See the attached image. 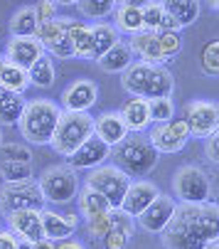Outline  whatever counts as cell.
<instances>
[{
	"instance_id": "e575fe53",
	"label": "cell",
	"mask_w": 219,
	"mask_h": 249,
	"mask_svg": "<svg viewBox=\"0 0 219 249\" xmlns=\"http://www.w3.org/2000/svg\"><path fill=\"white\" fill-rule=\"evenodd\" d=\"M148 114H151V126L175 119V101H172V96L148 99Z\"/></svg>"
},
{
	"instance_id": "1f68e13d",
	"label": "cell",
	"mask_w": 219,
	"mask_h": 249,
	"mask_svg": "<svg viewBox=\"0 0 219 249\" xmlns=\"http://www.w3.org/2000/svg\"><path fill=\"white\" fill-rule=\"evenodd\" d=\"M34 170L30 160H0V180L3 183H22L32 180Z\"/></svg>"
},
{
	"instance_id": "74e56055",
	"label": "cell",
	"mask_w": 219,
	"mask_h": 249,
	"mask_svg": "<svg viewBox=\"0 0 219 249\" xmlns=\"http://www.w3.org/2000/svg\"><path fill=\"white\" fill-rule=\"evenodd\" d=\"M108 227H111V217H108V212H103V215H94V217L86 220V234H89V239L101 242V237L108 232Z\"/></svg>"
},
{
	"instance_id": "7402d4cb",
	"label": "cell",
	"mask_w": 219,
	"mask_h": 249,
	"mask_svg": "<svg viewBox=\"0 0 219 249\" xmlns=\"http://www.w3.org/2000/svg\"><path fill=\"white\" fill-rule=\"evenodd\" d=\"M158 3H160L163 13L170 15L180 25V30L195 25L200 13H202V3H200V0H158Z\"/></svg>"
},
{
	"instance_id": "d6986e66",
	"label": "cell",
	"mask_w": 219,
	"mask_h": 249,
	"mask_svg": "<svg viewBox=\"0 0 219 249\" xmlns=\"http://www.w3.org/2000/svg\"><path fill=\"white\" fill-rule=\"evenodd\" d=\"M128 133H131V131H128V126L123 124V119H121L118 111H103V114H99V116L94 119V136H99L103 143H108L111 148L118 146Z\"/></svg>"
},
{
	"instance_id": "7a4b0ae2",
	"label": "cell",
	"mask_w": 219,
	"mask_h": 249,
	"mask_svg": "<svg viewBox=\"0 0 219 249\" xmlns=\"http://www.w3.org/2000/svg\"><path fill=\"white\" fill-rule=\"evenodd\" d=\"M121 87L128 91V96L160 99V96H172L175 77L165 64H148L133 59L121 72Z\"/></svg>"
},
{
	"instance_id": "f1b7e54d",
	"label": "cell",
	"mask_w": 219,
	"mask_h": 249,
	"mask_svg": "<svg viewBox=\"0 0 219 249\" xmlns=\"http://www.w3.org/2000/svg\"><path fill=\"white\" fill-rule=\"evenodd\" d=\"M0 87H5L15 94H25L32 84H30V77H27V69L13 64V62H3L0 64Z\"/></svg>"
},
{
	"instance_id": "2e32d148",
	"label": "cell",
	"mask_w": 219,
	"mask_h": 249,
	"mask_svg": "<svg viewBox=\"0 0 219 249\" xmlns=\"http://www.w3.org/2000/svg\"><path fill=\"white\" fill-rule=\"evenodd\" d=\"M42 54H45L42 42L32 35V37H10L8 45H5V54H3V57H5L8 62L22 67V69H30Z\"/></svg>"
},
{
	"instance_id": "9a60e30c",
	"label": "cell",
	"mask_w": 219,
	"mask_h": 249,
	"mask_svg": "<svg viewBox=\"0 0 219 249\" xmlns=\"http://www.w3.org/2000/svg\"><path fill=\"white\" fill-rule=\"evenodd\" d=\"M40 220H42V234L45 239L59 242L67 237H74L79 227V215L77 212H57V210H40Z\"/></svg>"
},
{
	"instance_id": "52a82bcc",
	"label": "cell",
	"mask_w": 219,
	"mask_h": 249,
	"mask_svg": "<svg viewBox=\"0 0 219 249\" xmlns=\"http://www.w3.org/2000/svg\"><path fill=\"white\" fill-rule=\"evenodd\" d=\"M172 195L180 202H209L212 200V180L204 168L200 165H182L172 175Z\"/></svg>"
},
{
	"instance_id": "603a6c76",
	"label": "cell",
	"mask_w": 219,
	"mask_h": 249,
	"mask_svg": "<svg viewBox=\"0 0 219 249\" xmlns=\"http://www.w3.org/2000/svg\"><path fill=\"white\" fill-rule=\"evenodd\" d=\"M133 59H135V57H133L128 42H126V40H118L111 50H106V52L96 59V64H99L101 72H106V74H121Z\"/></svg>"
},
{
	"instance_id": "ffe728a7",
	"label": "cell",
	"mask_w": 219,
	"mask_h": 249,
	"mask_svg": "<svg viewBox=\"0 0 219 249\" xmlns=\"http://www.w3.org/2000/svg\"><path fill=\"white\" fill-rule=\"evenodd\" d=\"M128 47L133 52V57L138 62H148V64H165L160 45H158V35L153 30H140L135 35H131Z\"/></svg>"
},
{
	"instance_id": "6da1fadb",
	"label": "cell",
	"mask_w": 219,
	"mask_h": 249,
	"mask_svg": "<svg viewBox=\"0 0 219 249\" xmlns=\"http://www.w3.org/2000/svg\"><path fill=\"white\" fill-rule=\"evenodd\" d=\"M219 234L217 202H177L175 215L160 232L165 249H202Z\"/></svg>"
},
{
	"instance_id": "83f0119b",
	"label": "cell",
	"mask_w": 219,
	"mask_h": 249,
	"mask_svg": "<svg viewBox=\"0 0 219 249\" xmlns=\"http://www.w3.org/2000/svg\"><path fill=\"white\" fill-rule=\"evenodd\" d=\"M67 35L74 47V57L77 59H91V25L71 20V25L67 27Z\"/></svg>"
},
{
	"instance_id": "bcb514c9",
	"label": "cell",
	"mask_w": 219,
	"mask_h": 249,
	"mask_svg": "<svg viewBox=\"0 0 219 249\" xmlns=\"http://www.w3.org/2000/svg\"><path fill=\"white\" fill-rule=\"evenodd\" d=\"M158 30H175V32H180V25L170 18V15H165L163 13V18H160V25H158Z\"/></svg>"
},
{
	"instance_id": "8d00e7d4",
	"label": "cell",
	"mask_w": 219,
	"mask_h": 249,
	"mask_svg": "<svg viewBox=\"0 0 219 249\" xmlns=\"http://www.w3.org/2000/svg\"><path fill=\"white\" fill-rule=\"evenodd\" d=\"M200 67H202V72L207 77H212V79L219 74V40L217 37H212L202 47V52H200Z\"/></svg>"
},
{
	"instance_id": "b9f144b4",
	"label": "cell",
	"mask_w": 219,
	"mask_h": 249,
	"mask_svg": "<svg viewBox=\"0 0 219 249\" xmlns=\"http://www.w3.org/2000/svg\"><path fill=\"white\" fill-rule=\"evenodd\" d=\"M32 10H34V18H37V22H50V20H54L59 13V5L57 3H52V0H37V3L32 5Z\"/></svg>"
},
{
	"instance_id": "f6af8a7d",
	"label": "cell",
	"mask_w": 219,
	"mask_h": 249,
	"mask_svg": "<svg viewBox=\"0 0 219 249\" xmlns=\"http://www.w3.org/2000/svg\"><path fill=\"white\" fill-rule=\"evenodd\" d=\"M52 249H86L79 239H71V237H67V239H59V242H54V247Z\"/></svg>"
},
{
	"instance_id": "4316f807",
	"label": "cell",
	"mask_w": 219,
	"mask_h": 249,
	"mask_svg": "<svg viewBox=\"0 0 219 249\" xmlns=\"http://www.w3.org/2000/svg\"><path fill=\"white\" fill-rule=\"evenodd\" d=\"M111 18H114V27L121 32V35H135V32H140V30H145L143 27V15H140V8H131V5H116V10L111 13Z\"/></svg>"
},
{
	"instance_id": "681fc988",
	"label": "cell",
	"mask_w": 219,
	"mask_h": 249,
	"mask_svg": "<svg viewBox=\"0 0 219 249\" xmlns=\"http://www.w3.org/2000/svg\"><path fill=\"white\" fill-rule=\"evenodd\" d=\"M17 249H34V242L32 239H17Z\"/></svg>"
},
{
	"instance_id": "30bf717a",
	"label": "cell",
	"mask_w": 219,
	"mask_h": 249,
	"mask_svg": "<svg viewBox=\"0 0 219 249\" xmlns=\"http://www.w3.org/2000/svg\"><path fill=\"white\" fill-rule=\"evenodd\" d=\"M145 136H148V141L153 143V148L158 153H180L192 141L190 128L182 119H170V121H163V124H153Z\"/></svg>"
},
{
	"instance_id": "f907efd6",
	"label": "cell",
	"mask_w": 219,
	"mask_h": 249,
	"mask_svg": "<svg viewBox=\"0 0 219 249\" xmlns=\"http://www.w3.org/2000/svg\"><path fill=\"white\" fill-rule=\"evenodd\" d=\"M52 3H57V5H64V8H69V5H77V0H52Z\"/></svg>"
},
{
	"instance_id": "277c9868",
	"label": "cell",
	"mask_w": 219,
	"mask_h": 249,
	"mask_svg": "<svg viewBox=\"0 0 219 249\" xmlns=\"http://www.w3.org/2000/svg\"><path fill=\"white\" fill-rule=\"evenodd\" d=\"M114 165H118L131 178H145L158 165L160 153L153 148L145 133H128L118 146L111 148Z\"/></svg>"
},
{
	"instance_id": "836d02e7",
	"label": "cell",
	"mask_w": 219,
	"mask_h": 249,
	"mask_svg": "<svg viewBox=\"0 0 219 249\" xmlns=\"http://www.w3.org/2000/svg\"><path fill=\"white\" fill-rule=\"evenodd\" d=\"M116 5H118L116 0H77V10L82 13V18L94 20V22L111 18Z\"/></svg>"
},
{
	"instance_id": "44dd1931",
	"label": "cell",
	"mask_w": 219,
	"mask_h": 249,
	"mask_svg": "<svg viewBox=\"0 0 219 249\" xmlns=\"http://www.w3.org/2000/svg\"><path fill=\"white\" fill-rule=\"evenodd\" d=\"M123 124L131 133H145L151 128V114H148V99L143 96H128L118 109Z\"/></svg>"
},
{
	"instance_id": "cb8c5ba5",
	"label": "cell",
	"mask_w": 219,
	"mask_h": 249,
	"mask_svg": "<svg viewBox=\"0 0 219 249\" xmlns=\"http://www.w3.org/2000/svg\"><path fill=\"white\" fill-rule=\"evenodd\" d=\"M121 40V32L111 25V22H94L91 25V62H96L106 50H111L116 42Z\"/></svg>"
},
{
	"instance_id": "60d3db41",
	"label": "cell",
	"mask_w": 219,
	"mask_h": 249,
	"mask_svg": "<svg viewBox=\"0 0 219 249\" xmlns=\"http://www.w3.org/2000/svg\"><path fill=\"white\" fill-rule=\"evenodd\" d=\"M0 151L5 160H32V151L25 143H3Z\"/></svg>"
},
{
	"instance_id": "484cf974",
	"label": "cell",
	"mask_w": 219,
	"mask_h": 249,
	"mask_svg": "<svg viewBox=\"0 0 219 249\" xmlns=\"http://www.w3.org/2000/svg\"><path fill=\"white\" fill-rule=\"evenodd\" d=\"M27 77H30V84L40 87V89H50L54 87L57 82V67H54V57H50L47 52L34 62L30 69H27Z\"/></svg>"
},
{
	"instance_id": "8fae6325",
	"label": "cell",
	"mask_w": 219,
	"mask_h": 249,
	"mask_svg": "<svg viewBox=\"0 0 219 249\" xmlns=\"http://www.w3.org/2000/svg\"><path fill=\"white\" fill-rule=\"evenodd\" d=\"M182 114H185L182 121L187 124L192 138H207V136L217 133V128H219V106H217V101H209V99L187 101Z\"/></svg>"
},
{
	"instance_id": "4dcf8cb0",
	"label": "cell",
	"mask_w": 219,
	"mask_h": 249,
	"mask_svg": "<svg viewBox=\"0 0 219 249\" xmlns=\"http://www.w3.org/2000/svg\"><path fill=\"white\" fill-rule=\"evenodd\" d=\"M71 20L74 18H67V15H57L54 20L50 22H37V30H34V37H37L42 42V47L52 45L54 40H59L62 35L67 32V27L71 25Z\"/></svg>"
},
{
	"instance_id": "5bb4252c",
	"label": "cell",
	"mask_w": 219,
	"mask_h": 249,
	"mask_svg": "<svg viewBox=\"0 0 219 249\" xmlns=\"http://www.w3.org/2000/svg\"><path fill=\"white\" fill-rule=\"evenodd\" d=\"M59 101L64 111H89L99 101V87L91 79H77L62 91Z\"/></svg>"
},
{
	"instance_id": "11a10c76",
	"label": "cell",
	"mask_w": 219,
	"mask_h": 249,
	"mask_svg": "<svg viewBox=\"0 0 219 249\" xmlns=\"http://www.w3.org/2000/svg\"><path fill=\"white\" fill-rule=\"evenodd\" d=\"M3 62H5V57H3V54H0V64H3Z\"/></svg>"
},
{
	"instance_id": "e0dca14e",
	"label": "cell",
	"mask_w": 219,
	"mask_h": 249,
	"mask_svg": "<svg viewBox=\"0 0 219 249\" xmlns=\"http://www.w3.org/2000/svg\"><path fill=\"white\" fill-rule=\"evenodd\" d=\"M158 195H160V190H158L155 183L140 180V178H138V180H131V185H128V190H126V195H123L121 210H126L131 217H138L140 212L148 207Z\"/></svg>"
},
{
	"instance_id": "ac0fdd59",
	"label": "cell",
	"mask_w": 219,
	"mask_h": 249,
	"mask_svg": "<svg viewBox=\"0 0 219 249\" xmlns=\"http://www.w3.org/2000/svg\"><path fill=\"white\" fill-rule=\"evenodd\" d=\"M5 222H8V230L15 232L17 237L22 239H32L37 242L42 239V220H40V210H15V212H8L5 215Z\"/></svg>"
},
{
	"instance_id": "ee69618b",
	"label": "cell",
	"mask_w": 219,
	"mask_h": 249,
	"mask_svg": "<svg viewBox=\"0 0 219 249\" xmlns=\"http://www.w3.org/2000/svg\"><path fill=\"white\" fill-rule=\"evenodd\" d=\"M17 234L10 230H0V249H17Z\"/></svg>"
},
{
	"instance_id": "d4e9b609",
	"label": "cell",
	"mask_w": 219,
	"mask_h": 249,
	"mask_svg": "<svg viewBox=\"0 0 219 249\" xmlns=\"http://www.w3.org/2000/svg\"><path fill=\"white\" fill-rule=\"evenodd\" d=\"M77 205H79L77 215L84 217V220H89V217H94V215H103V212L111 210L108 200H106L101 193H96L94 188H89L86 183H84V185L79 188V193H77Z\"/></svg>"
},
{
	"instance_id": "5b68a950",
	"label": "cell",
	"mask_w": 219,
	"mask_h": 249,
	"mask_svg": "<svg viewBox=\"0 0 219 249\" xmlns=\"http://www.w3.org/2000/svg\"><path fill=\"white\" fill-rule=\"evenodd\" d=\"M91 133H94V116L89 111H64L62 109L50 146L54 148V153L67 158V156L74 153Z\"/></svg>"
},
{
	"instance_id": "ba28073f",
	"label": "cell",
	"mask_w": 219,
	"mask_h": 249,
	"mask_svg": "<svg viewBox=\"0 0 219 249\" xmlns=\"http://www.w3.org/2000/svg\"><path fill=\"white\" fill-rule=\"evenodd\" d=\"M131 180H133V178L126 175L118 165H114V163L106 165V163H103V165H99V168H91V173H89V178H86V185L94 188L96 193H101V195L108 200V205H111V207H121L123 195H126Z\"/></svg>"
},
{
	"instance_id": "7c38bea8",
	"label": "cell",
	"mask_w": 219,
	"mask_h": 249,
	"mask_svg": "<svg viewBox=\"0 0 219 249\" xmlns=\"http://www.w3.org/2000/svg\"><path fill=\"white\" fill-rule=\"evenodd\" d=\"M175 207H177V200H175L172 195H163V193H160V195L135 217V227L151 232V234H160V232L168 227V222L172 220Z\"/></svg>"
},
{
	"instance_id": "f546056e",
	"label": "cell",
	"mask_w": 219,
	"mask_h": 249,
	"mask_svg": "<svg viewBox=\"0 0 219 249\" xmlns=\"http://www.w3.org/2000/svg\"><path fill=\"white\" fill-rule=\"evenodd\" d=\"M8 27H10V37H32L34 30H37V18H34L32 5L17 8V10L13 13Z\"/></svg>"
},
{
	"instance_id": "ab89813d",
	"label": "cell",
	"mask_w": 219,
	"mask_h": 249,
	"mask_svg": "<svg viewBox=\"0 0 219 249\" xmlns=\"http://www.w3.org/2000/svg\"><path fill=\"white\" fill-rule=\"evenodd\" d=\"M45 52H47L50 57H57V59H71V57H74V47H71V40H69L67 32L62 35L59 40H54L52 45H47Z\"/></svg>"
},
{
	"instance_id": "816d5d0a",
	"label": "cell",
	"mask_w": 219,
	"mask_h": 249,
	"mask_svg": "<svg viewBox=\"0 0 219 249\" xmlns=\"http://www.w3.org/2000/svg\"><path fill=\"white\" fill-rule=\"evenodd\" d=\"M202 249H219V242H217V239H212V242H209V244H204Z\"/></svg>"
},
{
	"instance_id": "d590c367",
	"label": "cell",
	"mask_w": 219,
	"mask_h": 249,
	"mask_svg": "<svg viewBox=\"0 0 219 249\" xmlns=\"http://www.w3.org/2000/svg\"><path fill=\"white\" fill-rule=\"evenodd\" d=\"M155 35H158V45H160V52H163V59L165 62L175 59L182 52V37H180V32H175V30H155Z\"/></svg>"
},
{
	"instance_id": "8992f818",
	"label": "cell",
	"mask_w": 219,
	"mask_h": 249,
	"mask_svg": "<svg viewBox=\"0 0 219 249\" xmlns=\"http://www.w3.org/2000/svg\"><path fill=\"white\" fill-rule=\"evenodd\" d=\"M37 188L42 193L45 205H67L71 200H77V193L82 188V178L67 163L64 165H50L37 178Z\"/></svg>"
},
{
	"instance_id": "7dc6e473",
	"label": "cell",
	"mask_w": 219,
	"mask_h": 249,
	"mask_svg": "<svg viewBox=\"0 0 219 249\" xmlns=\"http://www.w3.org/2000/svg\"><path fill=\"white\" fill-rule=\"evenodd\" d=\"M118 5H131V8H143V5H148L151 0H116Z\"/></svg>"
},
{
	"instance_id": "3957f363",
	"label": "cell",
	"mask_w": 219,
	"mask_h": 249,
	"mask_svg": "<svg viewBox=\"0 0 219 249\" xmlns=\"http://www.w3.org/2000/svg\"><path fill=\"white\" fill-rule=\"evenodd\" d=\"M59 114H62V106L54 99L42 96V99L25 101L22 116L17 121V131L32 146H50L52 133L57 128V121H59Z\"/></svg>"
},
{
	"instance_id": "c3c4849f",
	"label": "cell",
	"mask_w": 219,
	"mask_h": 249,
	"mask_svg": "<svg viewBox=\"0 0 219 249\" xmlns=\"http://www.w3.org/2000/svg\"><path fill=\"white\" fill-rule=\"evenodd\" d=\"M52 247H54V242L52 239H45V237L34 242V249H52Z\"/></svg>"
},
{
	"instance_id": "4fadbf2b",
	"label": "cell",
	"mask_w": 219,
	"mask_h": 249,
	"mask_svg": "<svg viewBox=\"0 0 219 249\" xmlns=\"http://www.w3.org/2000/svg\"><path fill=\"white\" fill-rule=\"evenodd\" d=\"M67 158H69V160H67L69 168H74V170H91V168L103 165L106 160H111V146L103 143L99 136L91 133L84 143H82L74 153H71V156H67Z\"/></svg>"
},
{
	"instance_id": "7bdbcfd3",
	"label": "cell",
	"mask_w": 219,
	"mask_h": 249,
	"mask_svg": "<svg viewBox=\"0 0 219 249\" xmlns=\"http://www.w3.org/2000/svg\"><path fill=\"white\" fill-rule=\"evenodd\" d=\"M204 156H207L209 163H214V165L219 163V136L217 133L204 138Z\"/></svg>"
},
{
	"instance_id": "db71d44e",
	"label": "cell",
	"mask_w": 219,
	"mask_h": 249,
	"mask_svg": "<svg viewBox=\"0 0 219 249\" xmlns=\"http://www.w3.org/2000/svg\"><path fill=\"white\" fill-rule=\"evenodd\" d=\"M3 141H5V138H3V126H0V146H3Z\"/></svg>"
},
{
	"instance_id": "f35d334b",
	"label": "cell",
	"mask_w": 219,
	"mask_h": 249,
	"mask_svg": "<svg viewBox=\"0 0 219 249\" xmlns=\"http://www.w3.org/2000/svg\"><path fill=\"white\" fill-rule=\"evenodd\" d=\"M140 15H143V27L155 32L158 25H160V18H163V8H160L158 0H151L148 5H143V8H140Z\"/></svg>"
},
{
	"instance_id": "d6a6232c",
	"label": "cell",
	"mask_w": 219,
	"mask_h": 249,
	"mask_svg": "<svg viewBox=\"0 0 219 249\" xmlns=\"http://www.w3.org/2000/svg\"><path fill=\"white\" fill-rule=\"evenodd\" d=\"M25 94L10 91L3 101H0V126H17L22 109H25Z\"/></svg>"
},
{
	"instance_id": "f5cc1de1",
	"label": "cell",
	"mask_w": 219,
	"mask_h": 249,
	"mask_svg": "<svg viewBox=\"0 0 219 249\" xmlns=\"http://www.w3.org/2000/svg\"><path fill=\"white\" fill-rule=\"evenodd\" d=\"M207 3H209V8H212V10H214V13H217V10H219V0H207Z\"/></svg>"
},
{
	"instance_id": "9c48e42d",
	"label": "cell",
	"mask_w": 219,
	"mask_h": 249,
	"mask_svg": "<svg viewBox=\"0 0 219 249\" xmlns=\"http://www.w3.org/2000/svg\"><path fill=\"white\" fill-rule=\"evenodd\" d=\"M42 210L45 200L37 188V180H22V183H3L0 185V215H8L15 210Z\"/></svg>"
}]
</instances>
